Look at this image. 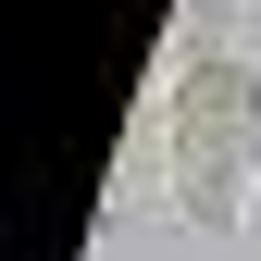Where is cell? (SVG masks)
<instances>
[{"mask_svg":"<svg viewBox=\"0 0 261 261\" xmlns=\"http://www.w3.org/2000/svg\"><path fill=\"white\" fill-rule=\"evenodd\" d=\"M162 174H174V212L199 224V237H237V224H249V187H261V62L199 50L174 75Z\"/></svg>","mask_w":261,"mask_h":261,"instance_id":"obj_1","label":"cell"}]
</instances>
